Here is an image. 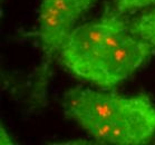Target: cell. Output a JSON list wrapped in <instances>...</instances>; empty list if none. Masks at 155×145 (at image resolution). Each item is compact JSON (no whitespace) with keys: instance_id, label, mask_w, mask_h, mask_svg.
I'll return each instance as SVG.
<instances>
[{"instance_id":"4","label":"cell","mask_w":155,"mask_h":145,"mask_svg":"<svg viewBox=\"0 0 155 145\" xmlns=\"http://www.w3.org/2000/svg\"><path fill=\"white\" fill-rule=\"evenodd\" d=\"M127 21L130 30L155 49V7Z\"/></svg>"},{"instance_id":"2","label":"cell","mask_w":155,"mask_h":145,"mask_svg":"<svg viewBox=\"0 0 155 145\" xmlns=\"http://www.w3.org/2000/svg\"><path fill=\"white\" fill-rule=\"evenodd\" d=\"M63 110L99 143L140 145L155 137V105L144 94L126 96L77 86L65 92Z\"/></svg>"},{"instance_id":"1","label":"cell","mask_w":155,"mask_h":145,"mask_svg":"<svg viewBox=\"0 0 155 145\" xmlns=\"http://www.w3.org/2000/svg\"><path fill=\"white\" fill-rule=\"evenodd\" d=\"M155 49L130 29L125 16L102 17L73 30L58 59L71 74L101 89L113 91L143 67Z\"/></svg>"},{"instance_id":"5","label":"cell","mask_w":155,"mask_h":145,"mask_svg":"<svg viewBox=\"0 0 155 145\" xmlns=\"http://www.w3.org/2000/svg\"><path fill=\"white\" fill-rule=\"evenodd\" d=\"M151 6H155V0H110L106 6L105 11L125 16L141 8Z\"/></svg>"},{"instance_id":"3","label":"cell","mask_w":155,"mask_h":145,"mask_svg":"<svg viewBox=\"0 0 155 145\" xmlns=\"http://www.w3.org/2000/svg\"><path fill=\"white\" fill-rule=\"evenodd\" d=\"M96 0H41L35 35L40 44L41 60L36 69L31 97L41 104L46 101V91L51 76L54 59L58 57L78 19Z\"/></svg>"},{"instance_id":"6","label":"cell","mask_w":155,"mask_h":145,"mask_svg":"<svg viewBox=\"0 0 155 145\" xmlns=\"http://www.w3.org/2000/svg\"><path fill=\"white\" fill-rule=\"evenodd\" d=\"M0 141H1V144H12L14 142L11 140V137L9 136L8 132L4 128V125H1L0 127Z\"/></svg>"}]
</instances>
